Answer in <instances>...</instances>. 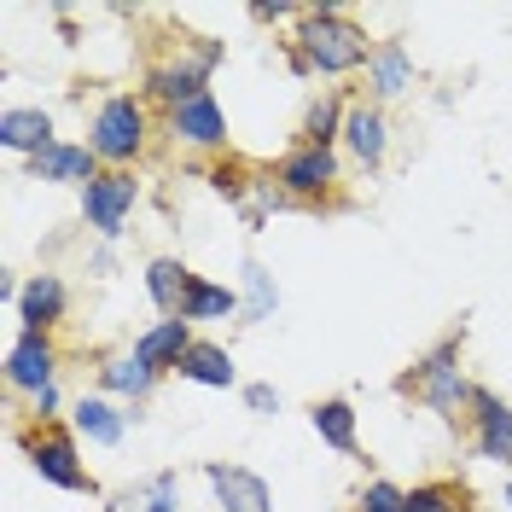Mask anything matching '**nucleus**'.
<instances>
[{
	"label": "nucleus",
	"mask_w": 512,
	"mask_h": 512,
	"mask_svg": "<svg viewBox=\"0 0 512 512\" xmlns=\"http://www.w3.org/2000/svg\"><path fill=\"white\" fill-rule=\"evenodd\" d=\"M379 41H367V30L355 24L338 0H320V6H303V18L291 24L286 41V64L291 76H326V82H344V76H361L367 59H373Z\"/></svg>",
	"instance_id": "f257e3e1"
},
{
	"label": "nucleus",
	"mask_w": 512,
	"mask_h": 512,
	"mask_svg": "<svg viewBox=\"0 0 512 512\" xmlns=\"http://www.w3.org/2000/svg\"><path fill=\"white\" fill-rule=\"evenodd\" d=\"M396 396L419 402L425 414H437L443 425H460V419L472 414L478 384L466 379V320H454L431 350L414 355L408 373H396Z\"/></svg>",
	"instance_id": "f03ea898"
},
{
	"label": "nucleus",
	"mask_w": 512,
	"mask_h": 512,
	"mask_svg": "<svg viewBox=\"0 0 512 512\" xmlns=\"http://www.w3.org/2000/svg\"><path fill=\"white\" fill-rule=\"evenodd\" d=\"M227 64V41L222 35H181V47H169L163 59L146 64L140 76V99L158 105V111H175L187 99L210 94V76Z\"/></svg>",
	"instance_id": "7ed1b4c3"
},
{
	"label": "nucleus",
	"mask_w": 512,
	"mask_h": 512,
	"mask_svg": "<svg viewBox=\"0 0 512 512\" xmlns=\"http://www.w3.org/2000/svg\"><path fill=\"white\" fill-rule=\"evenodd\" d=\"M18 454L30 460L35 478L64 489V495H99V478L82 460V437L70 431V419H24L18 425Z\"/></svg>",
	"instance_id": "20e7f679"
},
{
	"label": "nucleus",
	"mask_w": 512,
	"mask_h": 512,
	"mask_svg": "<svg viewBox=\"0 0 512 512\" xmlns=\"http://www.w3.org/2000/svg\"><path fill=\"white\" fill-rule=\"evenodd\" d=\"M88 152L105 169H140L152 152V105L140 94H105L88 117Z\"/></svg>",
	"instance_id": "39448f33"
},
{
	"label": "nucleus",
	"mask_w": 512,
	"mask_h": 512,
	"mask_svg": "<svg viewBox=\"0 0 512 512\" xmlns=\"http://www.w3.org/2000/svg\"><path fill=\"white\" fill-rule=\"evenodd\" d=\"M274 187L286 192L297 210H332L344 204L338 187H344V158L332 146H291L286 158L274 163Z\"/></svg>",
	"instance_id": "423d86ee"
},
{
	"label": "nucleus",
	"mask_w": 512,
	"mask_h": 512,
	"mask_svg": "<svg viewBox=\"0 0 512 512\" xmlns=\"http://www.w3.org/2000/svg\"><path fill=\"white\" fill-rule=\"evenodd\" d=\"M134 204H140V169H99V181L82 187V222L94 227L99 245H117Z\"/></svg>",
	"instance_id": "0eeeda50"
},
{
	"label": "nucleus",
	"mask_w": 512,
	"mask_h": 512,
	"mask_svg": "<svg viewBox=\"0 0 512 512\" xmlns=\"http://www.w3.org/2000/svg\"><path fill=\"white\" fill-rule=\"evenodd\" d=\"M163 134L192 152V158H227L233 152V140H227V111L216 105V94H198L187 105H175V111H163Z\"/></svg>",
	"instance_id": "6e6552de"
},
{
	"label": "nucleus",
	"mask_w": 512,
	"mask_h": 512,
	"mask_svg": "<svg viewBox=\"0 0 512 512\" xmlns=\"http://www.w3.org/2000/svg\"><path fill=\"white\" fill-rule=\"evenodd\" d=\"M53 384H59V344H53V332H18L6 344V390H18V396L35 402Z\"/></svg>",
	"instance_id": "1a4fd4ad"
},
{
	"label": "nucleus",
	"mask_w": 512,
	"mask_h": 512,
	"mask_svg": "<svg viewBox=\"0 0 512 512\" xmlns=\"http://www.w3.org/2000/svg\"><path fill=\"white\" fill-rule=\"evenodd\" d=\"M466 437H472V454L489 460V466H507L512 472V402H501L495 390L472 396V414H466Z\"/></svg>",
	"instance_id": "9d476101"
},
{
	"label": "nucleus",
	"mask_w": 512,
	"mask_h": 512,
	"mask_svg": "<svg viewBox=\"0 0 512 512\" xmlns=\"http://www.w3.org/2000/svg\"><path fill=\"white\" fill-rule=\"evenodd\" d=\"M414 82H419V64H414V53H408V41H402V35H384L379 47H373V59H367V70H361L367 99H373V105H390V99L414 94Z\"/></svg>",
	"instance_id": "9b49d317"
},
{
	"label": "nucleus",
	"mask_w": 512,
	"mask_h": 512,
	"mask_svg": "<svg viewBox=\"0 0 512 512\" xmlns=\"http://www.w3.org/2000/svg\"><path fill=\"white\" fill-rule=\"evenodd\" d=\"M204 483L216 495V512H274V489L262 472L233 460H204Z\"/></svg>",
	"instance_id": "f8f14e48"
},
{
	"label": "nucleus",
	"mask_w": 512,
	"mask_h": 512,
	"mask_svg": "<svg viewBox=\"0 0 512 512\" xmlns=\"http://www.w3.org/2000/svg\"><path fill=\"white\" fill-rule=\"evenodd\" d=\"M344 152L355 158L361 175H379L384 163H390V117H384V105L373 99H355L350 105V123H344Z\"/></svg>",
	"instance_id": "ddd939ff"
},
{
	"label": "nucleus",
	"mask_w": 512,
	"mask_h": 512,
	"mask_svg": "<svg viewBox=\"0 0 512 512\" xmlns=\"http://www.w3.org/2000/svg\"><path fill=\"white\" fill-rule=\"evenodd\" d=\"M24 169H30V181H41V187H76V192H82L88 181H99V169H105V163L88 152V140H53V146H47V152H35Z\"/></svg>",
	"instance_id": "4468645a"
},
{
	"label": "nucleus",
	"mask_w": 512,
	"mask_h": 512,
	"mask_svg": "<svg viewBox=\"0 0 512 512\" xmlns=\"http://www.w3.org/2000/svg\"><path fill=\"white\" fill-rule=\"evenodd\" d=\"M128 419L134 414H123V402H111L105 390H82V396L70 402V431L94 448H123Z\"/></svg>",
	"instance_id": "2eb2a0df"
},
{
	"label": "nucleus",
	"mask_w": 512,
	"mask_h": 512,
	"mask_svg": "<svg viewBox=\"0 0 512 512\" xmlns=\"http://www.w3.org/2000/svg\"><path fill=\"white\" fill-rule=\"evenodd\" d=\"M198 344V332H192V320H181V315H169V320H158V326H146L128 350L140 355L152 373H181V361H187V350Z\"/></svg>",
	"instance_id": "dca6fc26"
},
{
	"label": "nucleus",
	"mask_w": 512,
	"mask_h": 512,
	"mask_svg": "<svg viewBox=\"0 0 512 512\" xmlns=\"http://www.w3.org/2000/svg\"><path fill=\"white\" fill-rule=\"evenodd\" d=\"M64 309H70L64 280L53 274V268H41V274H30L24 291H18V332H53V326L64 320Z\"/></svg>",
	"instance_id": "f3484780"
},
{
	"label": "nucleus",
	"mask_w": 512,
	"mask_h": 512,
	"mask_svg": "<svg viewBox=\"0 0 512 512\" xmlns=\"http://www.w3.org/2000/svg\"><path fill=\"white\" fill-rule=\"evenodd\" d=\"M350 105L355 94L350 88H320L309 99V111H303V123H297V146H344V123H350Z\"/></svg>",
	"instance_id": "a211bd4d"
},
{
	"label": "nucleus",
	"mask_w": 512,
	"mask_h": 512,
	"mask_svg": "<svg viewBox=\"0 0 512 512\" xmlns=\"http://www.w3.org/2000/svg\"><path fill=\"white\" fill-rule=\"evenodd\" d=\"M59 134H53V111H41V105H6L0 111V146L12 152V158L30 163L35 152H47Z\"/></svg>",
	"instance_id": "6ab92c4d"
},
{
	"label": "nucleus",
	"mask_w": 512,
	"mask_h": 512,
	"mask_svg": "<svg viewBox=\"0 0 512 512\" xmlns=\"http://www.w3.org/2000/svg\"><path fill=\"white\" fill-rule=\"evenodd\" d=\"M94 379H99V390H105L111 402H128V408H134V402H146V396L158 390V373H152L134 350L105 355V361L94 367Z\"/></svg>",
	"instance_id": "aec40b11"
},
{
	"label": "nucleus",
	"mask_w": 512,
	"mask_h": 512,
	"mask_svg": "<svg viewBox=\"0 0 512 512\" xmlns=\"http://www.w3.org/2000/svg\"><path fill=\"white\" fill-rule=\"evenodd\" d=\"M274 315H280V280H274L268 262L245 256L239 262V320L245 326H262V320H274Z\"/></svg>",
	"instance_id": "412c9836"
},
{
	"label": "nucleus",
	"mask_w": 512,
	"mask_h": 512,
	"mask_svg": "<svg viewBox=\"0 0 512 512\" xmlns=\"http://www.w3.org/2000/svg\"><path fill=\"white\" fill-rule=\"evenodd\" d=\"M192 280H198V274H192L181 256H152V262H146V297H152V309H158L163 320L181 315Z\"/></svg>",
	"instance_id": "4be33fe9"
},
{
	"label": "nucleus",
	"mask_w": 512,
	"mask_h": 512,
	"mask_svg": "<svg viewBox=\"0 0 512 512\" xmlns=\"http://www.w3.org/2000/svg\"><path fill=\"white\" fill-rule=\"evenodd\" d=\"M175 379H181V384H204V390H233V384H239V367H233V350H227V344L198 338Z\"/></svg>",
	"instance_id": "5701e85b"
},
{
	"label": "nucleus",
	"mask_w": 512,
	"mask_h": 512,
	"mask_svg": "<svg viewBox=\"0 0 512 512\" xmlns=\"http://www.w3.org/2000/svg\"><path fill=\"white\" fill-rule=\"evenodd\" d=\"M309 425H315V437L332 454H361V431H355V408L344 396H320L309 402Z\"/></svg>",
	"instance_id": "b1692460"
},
{
	"label": "nucleus",
	"mask_w": 512,
	"mask_h": 512,
	"mask_svg": "<svg viewBox=\"0 0 512 512\" xmlns=\"http://www.w3.org/2000/svg\"><path fill=\"white\" fill-rule=\"evenodd\" d=\"M198 175L210 181V192H216V198H227L233 210H245V204H251V192H256V175H262V169H251V163L239 158V152H227V158H210L204 169H198Z\"/></svg>",
	"instance_id": "393cba45"
},
{
	"label": "nucleus",
	"mask_w": 512,
	"mask_h": 512,
	"mask_svg": "<svg viewBox=\"0 0 512 512\" xmlns=\"http://www.w3.org/2000/svg\"><path fill=\"white\" fill-rule=\"evenodd\" d=\"M239 315V286H222V280H210V274H198L187 291V303H181V320H227Z\"/></svg>",
	"instance_id": "a878e982"
},
{
	"label": "nucleus",
	"mask_w": 512,
	"mask_h": 512,
	"mask_svg": "<svg viewBox=\"0 0 512 512\" xmlns=\"http://www.w3.org/2000/svg\"><path fill=\"white\" fill-rule=\"evenodd\" d=\"M408 512H472V489L460 478H431L408 489Z\"/></svg>",
	"instance_id": "bb28decb"
},
{
	"label": "nucleus",
	"mask_w": 512,
	"mask_h": 512,
	"mask_svg": "<svg viewBox=\"0 0 512 512\" xmlns=\"http://www.w3.org/2000/svg\"><path fill=\"white\" fill-rule=\"evenodd\" d=\"M140 512H181V472H158V478H146V489H134L128 495Z\"/></svg>",
	"instance_id": "cd10ccee"
},
{
	"label": "nucleus",
	"mask_w": 512,
	"mask_h": 512,
	"mask_svg": "<svg viewBox=\"0 0 512 512\" xmlns=\"http://www.w3.org/2000/svg\"><path fill=\"white\" fill-rule=\"evenodd\" d=\"M355 512H408V489L390 478H367L355 489Z\"/></svg>",
	"instance_id": "c85d7f7f"
},
{
	"label": "nucleus",
	"mask_w": 512,
	"mask_h": 512,
	"mask_svg": "<svg viewBox=\"0 0 512 512\" xmlns=\"http://www.w3.org/2000/svg\"><path fill=\"white\" fill-rule=\"evenodd\" d=\"M239 396H245V408H251L256 419H274L280 414V390L268 379H251V384H239Z\"/></svg>",
	"instance_id": "c756f323"
},
{
	"label": "nucleus",
	"mask_w": 512,
	"mask_h": 512,
	"mask_svg": "<svg viewBox=\"0 0 512 512\" xmlns=\"http://www.w3.org/2000/svg\"><path fill=\"white\" fill-rule=\"evenodd\" d=\"M251 18H256V24H297V18H303V6H286V0H256Z\"/></svg>",
	"instance_id": "7c9ffc66"
},
{
	"label": "nucleus",
	"mask_w": 512,
	"mask_h": 512,
	"mask_svg": "<svg viewBox=\"0 0 512 512\" xmlns=\"http://www.w3.org/2000/svg\"><path fill=\"white\" fill-rule=\"evenodd\" d=\"M59 408H64V390L53 384V390H41L30 402V419H59Z\"/></svg>",
	"instance_id": "2f4dec72"
},
{
	"label": "nucleus",
	"mask_w": 512,
	"mask_h": 512,
	"mask_svg": "<svg viewBox=\"0 0 512 512\" xmlns=\"http://www.w3.org/2000/svg\"><path fill=\"white\" fill-rule=\"evenodd\" d=\"M88 274H99V280L117 274V251H111V245H94V251H88Z\"/></svg>",
	"instance_id": "473e14b6"
},
{
	"label": "nucleus",
	"mask_w": 512,
	"mask_h": 512,
	"mask_svg": "<svg viewBox=\"0 0 512 512\" xmlns=\"http://www.w3.org/2000/svg\"><path fill=\"white\" fill-rule=\"evenodd\" d=\"M501 501H507V512H512V472H507V489H501Z\"/></svg>",
	"instance_id": "72a5a7b5"
}]
</instances>
